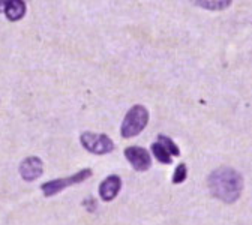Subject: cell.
Returning a JSON list of instances; mask_svg holds the SVG:
<instances>
[{"label":"cell","mask_w":252,"mask_h":225,"mask_svg":"<svg viewBox=\"0 0 252 225\" xmlns=\"http://www.w3.org/2000/svg\"><path fill=\"white\" fill-rule=\"evenodd\" d=\"M92 176V170L86 168V170H81L69 177H63V179H57V180H50L47 183L42 185V192L45 197H53L56 194H59L60 191H63L65 188H69L75 183H81L84 180H87L89 177Z\"/></svg>","instance_id":"3"},{"label":"cell","mask_w":252,"mask_h":225,"mask_svg":"<svg viewBox=\"0 0 252 225\" xmlns=\"http://www.w3.org/2000/svg\"><path fill=\"white\" fill-rule=\"evenodd\" d=\"M122 188V180L119 176L113 174L108 176L99 186V195L104 201H111L113 198H116V195L119 194V191Z\"/></svg>","instance_id":"7"},{"label":"cell","mask_w":252,"mask_h":225,"mask_svg":"<svg viewBox=\"0 0 252 225\" xmlns=\"http://www.w3.org/2000/svg\"><path fill=\"white\" fill-rule=\"evenodd\" d=\"M42 170H44L42 161L38 156L26 158L20 165V174L26 182L36 180L42 174Z\"/></svg>","instance_id":"6"},{"label":"cell","mask_w":252,"mask_h":225,"mask_svg":"<svg viewBox=\"0 0 252 225\" xmlns=\"http://www.w3.org/2000/svg\"><path fill=\"white\" fill-rule=\"evenodd\" d=\"M125 156L126 159L129 161L131 165L137 170V171H146L150 168L152 165V158H150V153L143 149V147H128L125 149Z\"/></svg>","instance_id":"5"},{"label":"cell","mask_w":252,"mask_h":225,"mask_svg":"<svg viewBox=\"0 0 252 225\" xmlns=\"http://www.w3.org/2000/svg\"><path fill=\"white\" fill-rule=\"evenodd\" d=\"M5 14L8 17V20H11V21L21 20L26 14V3L23 0H11V2H6Z\"/></svg>","instance_id":"8"},{"label":"cell","mask_w":252,"mask_h":225,"mask_svg":"<svg viewBox=\"0 0 252 225\" xmlns=\"http://www.w3.org/2000/svg\"><path fill=\"white\" fill-rule=\"evenodd\" d=\"M80 141L86 150L94 155H105L113 152L114 143L105 134H94V132H83Z\"/></svg>","instance_id":"4"},{"label":"cell","mask_w":252,"mask_h":225,"mask_svg":"<svg viewBox=\"0 0 252 225\" xmlns=\"http://www.w3.org/2000/svg\"><path fill=\"white\" fill-rule=\"evenodd\" d=\"M207 183L212 195L224 203H234L239 200L243 189L242 174L230 167H219L212 171Z\"/></svg>","instance_id":"1"},{"label":"cell","mask_w":252,"mask_h":225,"mask_svg":"<svg viewBox=\"0 0 252 225\" xmlns=\"http://www.w3.org/2000/svg\"><path fill=\"white\" fill-rule=\"evenodd\" d=\"M195 5L206 9H225L231 5V2L230 0H225V2H204V0H200V2H195Z\"/></svg>","instance_id":"11"},{"label":"cell","mask_w":252,"mask_h":225,"mask_svg":"<svg viewBox=\"0 0 252 225\" xmlns=\"http://www.w3.org/2000/svg\"><path fill=\"white\" fill-rule=\"evenodd\" d=\"M152 152H153L155 158L159 161V162H162V164H171V155L167 152V149L159 141H156V143L152 144Z\"/></svg>","instance_id":"9"},{"label":"cell","mask_w":252,"mask_h":225,"mask_svg":"<svg viewBox=\"0 0 252 225\" xmlns=\"http://www.w3.org/2000/svg\"><path fill=\"white\" fill-rule=\"evenodd\" d=\"M6 11V2H0V12Z\"/></svg>","instance_id":"13"},{"label":"cell","mask_w":252,"mask_h":225,"mask_svg":"<svg viewBox=\"0 0 252 225\" xmlns=\"http://www.w3.org/2000/svg\"><path fill=\"white\" fill-rule=\"evenodd\" d=\"M149 122V111L143 105H135L132 107L128 114L125 116L122 128H120V134L123 138H131L138 135Z\"/></svg>","instance_id":"2"},{"label":"cell","mask_w":252,"mask_h":225,"mask_svg":"<svg viewBox=\"0 0 252 225\" xmlns=\"http://www.w3.org/2000/svg\"><path fill=\"white\" fill-rule=\"evenodd\" d=\"M158 138H159V140H158V141H159L165 149H167V152L171 155V156H179L180 155V150H179V147L176 146V143L171 140V138H168V137H165V135H159V137H158Z\"/></svg>","instance_id":"10"},{"label":"cell","mask_w":252,"mask_h":225,"mask_svg":"<svg viewBox=\"0 0 252 225\" xmlns=\"http://www.w3.org/2000/svg\"><path fill=\"white\" fill-rule=\"evenodd\" d=\"M188 176V170L185 164H180L176 170H174V176H173V183H182L186 180Z\"/></svg>","instance_id":"12"}]
</instances>
